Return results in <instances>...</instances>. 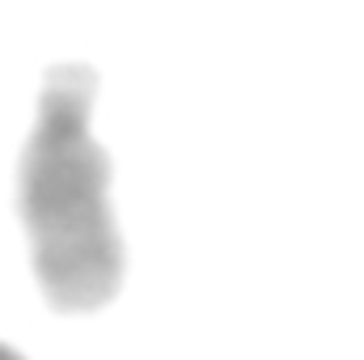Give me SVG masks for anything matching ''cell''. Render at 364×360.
Instances as JSON below:
<instances>
[{
  "instance_id": "7a4b0ae2",
  "label": "cell",
  "mask_w": 364,
  "mask_h": 360,
  "mask_svg": "<svg viewBox=\"0 0 364 360\" xmlns=\"http://www.w3.org/2000/svg\"><path fill=\"white\" fill-rule=\"evenodd\" d=\"M0 360H26V356H21L13 344H0Z\"/></svg>"
},
{
  "instance_id": "6da1fadb",
  "label": "cell",
  "mask_w": 364,
  "mask_h": 360,
  "mask_svg": "<svg viewBox=\"0 0 364 360\" xmlns=\"http://www.w3.org/2000/svg\"><path fill=\"white\" fill-rule=\"evenodd\" d=\"M97 77L60 64L38 93L34 136L17 170V216L34 280L55 314H93L123 284V238L110 208V157L90 132Z\"/></svg>"
}]
</instances>
